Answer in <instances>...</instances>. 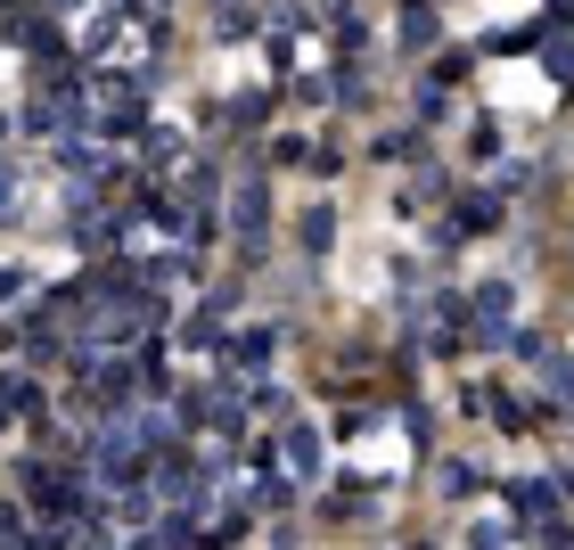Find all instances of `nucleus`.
<instances>
[{
	"mask_svg": "<svg viewBox=\"0 0 574 550\" xmlns=\"http://www.w3.org/2000/svg\"><path fill=\"white\" fill-rule=\"evenodd\" d=\"M427 198H452V173H435V164H419V181H411V206H427Z\"/></svg>",
	"mask_w": 574,
	"mask_h": 550,
	"instance_id": "9",
	"label": "nucleus"
},
{
	"mask_svg": "<svg viewBox=\"0 0 574 550\" xmlns=\"http://www.w3.org/2000/svg\"><path fill=\"white\" fill-rule=\"evenodd\" d=\"M263 116H271V91H246L239 108H230V123H246V132H254V123H263Z\"/></svg>",
	"mask_w": 574,
	"mask_h": 550,
	"instance_id": "10",
	"label": "nucleus"
},
{
	"mask_svg": "<svg viewBox=\"0 0 574 550\" xmlns=\"http://www.w3.org/2000/svg\"><path fill=\"white\" fill-rule=\"evenodd\" d=\"M108 123H115V132H140L148 108H140V99H115V116H108Z\"/></svg>",
	"mask_w": 574,
	"mask_h": 550,
	"instance_id": "11",
	"label": "nucleus"
},
{
	"mask_svg": "<svg viewBox=\"0 0 574 550\" xmlns=\"http://www.w3.org/2000/svg\"><path fill=\"white\" fill-rule=\"evenodd\" d=\"M271 346H280L271 329H246V337H239V370H263V362H271Z\"/></svg>",
	"mask_w": 574,
	"mask_h": 550,
	"instance_id": "7",
	"label": "nucleus"
},
{
	"mask_svg": "<svg viewBox=\"0 0 574 550\" xmlns=\"http://www.w3.org/2000/svg\"><path fill=\"white\" fill-rule=\"evenodd\" d=\"M493 222H501V198H460V214L443 230H452V247H460V239H476V230H493Z\"/></svg>",
	"mask_w": 574,
	"mask_h": 550,
	"instance_id": "4",
	"label": "nucleus"
},
{
	"mask_svg": "<svg viewBox=\"0 0 574 550\" xmlns=\"http://www.w3.org/2000/svg\"><path fill=\"white\" fill-rule=\"evenodd\" d=\"M508 304H517V296H508L501 280L476 288V296H467V337H476V346H501V337H508Z\"/></svg>",
	"mask_w": 574,
	"mask_h": 550,
	"instance_id": "2",
	"label": "nucleus"
},
{
	"mask_svg": "<svg viewBox=\"0 0 574 550\" xmlns=\"http://www.w3.org/2000/svg\"><path fill=\"white\" fill-rule=\"evenodd\" d=\"M329 230H336V214L312 206V214H304V256H329Z\"/></svg>",
	"mask_w": 574,
	"mask_h": 550,
	"instance_id": "8",
	"label": "nucleus"
},
{
	"mask_svg": "<svg viewBox=\"0 0 574 550\" xmlns=\"http://www.w3.org/2000/svg\"><path fill=\"white\" fill-rule=\"evenodd\" d=\"M550 387H558L566 403H574V362H558V353H550Z\"/></svg>",
	"mask_w": 574,
	"mask_h": 550,
	"instance_id": "13",
	"label": "nucleus"
},
{
	"mask_svg": "<svg viewBox=\"0 0 574 550\" xmlns=\"http://www.w3.org/2000/svg\"><path fill=\"white\" fill-rule=\"evenodd\" d=\"M402 41H411V50H435V41H443V26H435L427 0H411V9H402Z\"/></svg>",
	"mask_w": 574,
	"mask_h": 550,
	"instance_id": "6",
	"label": "nucleus"
},
{
	"mask_svg": "<svg viewBox=\"0 0 574 550\" xmlns=\"http://www.w3.org/2000/svg\"><path fill=\"white\" fill-rule=\"evenodd\" d=\"M508 501H517V518H550V510H558V484H550V477H517V484H508Z\"/></svg>",
	"mask_w": 574,
	"mask_h": 550,
	"instance_id": "3",
	"label": "nucleus"
},
{
	"mask_svg": "<svg viewBox=\"0 0 574 550\" xmlns=\"http://www.w3.org/2000/svg\"><path fill=\"white\" fill-rule=\"evenodd\" d=\"M17 214V164H0V222Z\"/></svg>",
	"mask_w": 574,
	"mask_h": 550,
	"instance_id": "12",
	"label": "nucleus"
},
{
	"mask_svg": "<svg viewBox=\"0 0 574 550\" xmlns=\"http://www.w3.org/2000/svg\"><path fill=\"white\" fill-rule=\"evenodd\" d=\"M321 9H345V0H321Z\"/></svg>",
	"mask_w": 574,
	"mask_h": 550,
	"instance_id": "14",
	"label": "nucleus"
},
{
	"mask_svg": "<svg viewBox=\"0 0 574 550\" xmlns=\"http://www.w3.org/2000/svg\"><path fill=\"white\" fill-rule=\"evenodd\" d=\"M280 452H288V477H321V436L312 428H288Z\"/></svg>",
	"mask_w": 574,
	"mask_h": 550,
	"instance_id": "5",
	"label": "nucleus"
},
{
	"mask_svg": "<svg viewBox=\"0 0 574 550\" xmlns=\"http://www.w3.org/2000/svg\"><path fill=\"white\" fill-rule=\"evenodd\" d=\"M230 239H239V256H263L271 247V181L254 173H239V189H230Z\"/></svg>",
	"mask_w": 574,
	"mask_h": 550,
	"instance_id": "1",
	"label": "nucleus"
}]
</instances>
